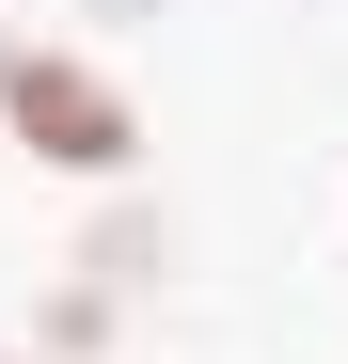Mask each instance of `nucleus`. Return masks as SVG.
<instances>
[{"label": "nucleus", "mask_w": 348, "mask_h": 364, "mask_svg": "<svg viewBox=\"0 0 348 364\" xmlns=\"http://www.w3.org/2000/svg\"><path fill=\"white\" fill-rule=\"evenodd\" d=\"M0 127H16L48 174H80V191H111V174L143 159V111L111 64H80L64 32H0Z\"/></svg>", "instance_id": "f257e3e1"}, {"label": "nucleus", "mask_w": 348, "mask_h": 364, "mask_svg": "<svg viewBox=\"0 0 348 364\" xmlns=\"http://www.w3.org/2000/svg\"><path fill=\"white\" fill-rule=\"evenodd\" d=\"M0 364H16V348H0Z\"/></svg>", "instance_id": "f03ea898"}]
</instances>
